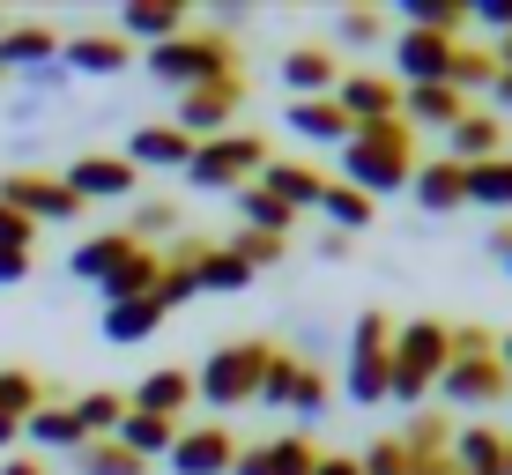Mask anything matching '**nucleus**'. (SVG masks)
I'll list each match as a JSON object with an SVG mask.
<instances>
[{
	"mask_svg": "<svg viewBox=\"0 0 512 475\" xmlns=\"http://www.w3.org/2000/svg\"><path fill=\"white\" fill-rule=\"evenodd\" d=\"M379 30H386L379 8H342V15H334V38H342V45H379Z\"/></svg>",
	"mask_w": 512,
	"mask_h": 475,
	"instance_id": "47",
	"label": "nucleus"
},
{
	"mask_svg": "<svg viewBox=\"0 0 512 475\" xmlns=\"http://www.w3.org/2000/svg\"><path fill=\"white\" fill-rule=\"evenodd\" d=\"M231 253H238L245 268L260 275V268H275V260L290 253V238H268V231H238V238H231Z\"/></svg>",
	"mask_w": 512,
	"mask_h": 475,
	"instance_id": "46",
	"label": "nucleus"
},
{
	"mask_svg": "<svg viewBox=\"0 0 512 475\" xmlns=\"http://www.w3.org/2000/svg\"><path fill=\"white\" fill-rule=\"evenodd\" d=\"M320 216L334 223V231H364L372 223V201H364L357 186H342V179H327V193H320Z\"/></svg>",
	"mask_w": 512,
	"mask_h": 475,
	"instance_id": "40",
	"label": "nucleus"
},
{
	"mask_svg": "<svg viewBox=\"0 0 512 475\" xmlns=\"http://www.w3.org/2000/svg\"><path fill=\"white\" fill-rule=\"evenodd\" d=\"M453 468H461V475H505V431L461 424V431H453Z\"/></svg>",
	"mask_w": 512,
	"mask_h": 475,
	"instance_id": "29",
	"label": "nucleus"
},
{
	"mask_svg": "<svg viewBox=\"0 0 512 475\" xmlns=\"http://www.w3.org/2000/svg\"><path fill=\"white\" fill-rule=\"evenodd\" d=\"M127 409H141V416H164V424H179V416L193 409V372H179V364H156L149 379L127 394Z\"/></svg>",
	"mask_w": 512,
	"mask_h": 475,
	"instance_id": "20",
	"label": "nucleus"
},
{
	"mask_svg": "<svg viewBox=\"0 0 512 475\" xmlns=\"http://www.w3.org/2000/svg\"><path fill=\"white\" fill-rule=\"evenodd\" d=\"M297 379H305V357L275 349V357H268V372H260V401H268V409H290V401H297Z\"/></svg>",
	"mask_w": 512,
	"mask_h": 475,
	"instance_id": "42",
	"label": "nucleus"
},
{
	"mask_svg": "<svg viewBox=\"0 0 512 475\" xmlns=\"http://www.w3.org/2000/svg\"><path fill=\"white\" fill-rule=\"evenodd\" d=\"M127 253H134L127 231H97V238H82L75 253H67V275H75V283H104V275H112Z\"/></svg>",
	"mask_w": 512,
	"mask_h": 475,
	"instance_id": "30",
	"label": "nucleus"
},
{
	"mask_svg": "<svg viewBox=\"0 0 512 475\" xmlns=\"http://www.w3.org/2000/svg\"><path fill=\"white\" fill-rule=\"evenodd\" d=\"M468 201L475 208H512V156H490V164H468Z\"/></svg>",
	"mask_w": 512,
	"mask_h": 475,
	"instance_id": "37",
	"label": "nucleus"
},
{
	"mask_svg": "<svg viewBox=\"0 0 512 475\" xmlns=\"http://www.w3.org/2000/svg\"><path fill=\"white\" fill-rule=\"evenodd\" d=\"M238 104H245V75H223V82H201V90H186L179 97V112H171V127H186L193 142H216L223 127L238 119Z\"/></svg>",
	"mask_w": 512,
	"mask_h": 475,
	"instance_id": "10",
	"label": "nucleus"
},
{
	"mask_svg": "<svg viewBox=\"0 0 512 475\" xmlns=\"http://www.w3.org/2000/svg\"><path fill=\"white\" fill-rule=\"evenodd\" d=\"M156 283H164V253H156V245H134V253L97 283V297L104 305H134V297H156Z\"/></svg>",
	"mask_w": 512,
	"mask_h": 475,
	"instance_id": "21",
	"label": "nucleus"
},
{
	"mask_svg": "<svg viewBox=\"0 0 512 475\" xmlns=\"http://www.w3.org/2000/svg\"><path fill=\"white\" fill-rule=\"evenodd\" d=\"M416 208H431V216H453V208H468V171L453 164V156H431V164H416Z\"/></svg>",
	"mask_w": 512,
	"mask_h": 475,
	"instance_id": "22",
	"label": "nucleus"
},
{
	"mask_svg": "<svg viewBox=\"0 0 512 475\" xmlns=\"http://www.w3.org/2000/svg\"><path fill=\"white\" fill-rule=\"evenodd\" d=\"M0 475H45V461H38V453H8V461H0Z\"/></svg>",
	"mask_w": 512,
	"mask_h": 475,
	"instance_id": "54",
	"label": "nucleus"
},
{
	"mask_svg": "<svg viewBox=\"0 0 512 475\" xmlns=\"http://www.w3.org/2000/svg\"><path fill=\"white\" fill-rule=\"evenodd\" d=\"M416 475H461V468H453V453H438V461H416Z\"/></svg>",
	"mask_w": 512,
	"mask_h": 475,
	"instance_id": "56",
	"label": "nucleus"
},
{
	"mask_svg": "<svg viewBox=\"0 0 512 475\" xmlns=\"http://www.w3.org/2000/svg\"><path fill=\"white\" fill-rule=\"evenodd\" d=\"M112 438L134 453V461H171V446H179V424H164V416H141V409H127V424H119Z\"/></svg>",
	"mask_w": 512,
	"mask_h": 475,
	"instance_id": "32",
	"label": "nucleus"
},
{
	"mask_svg": "<svg viewBox=\"0 0 512 475\" xmlns=\"http://www.w3.org/2000/svg\"><path fill=\"white\" fill-rule=\"evenodd\" d=\"M498 364H505V372H512V334H498Z\"/></svg>",
	"mask_w": 512,
	"mask_h": 475,
	"instance_id": "60",
	"label": "nucleus"
},
{
	"mask_svg": "<svg viewBox=\"0 0 512 475\" xmlns=\"http://www.w3.org/2000/svg\"><path fill=\"white\" fill-rule=\"evenodd\" d=\"M0 245H15V253H30V245H38V223H30V216H15L8 201H0Z\"/></svg>",
	"mask_w": 512,
	"mask_h": 475,
	"instance_id": "49",
	"label": "nucleus"
},
{
	"mask_svg": "<svg viewBox=\"0 0 512 475\" xmlns=\"http://www.w3.org/2000/svg\"><path fill=\"white\" fill-rule=\"evenodd\" d=\"M15 82H23L30 97H60V90H67V82H75V75H67L60 60H52V67H38V75H15Z\"/></svg>",
	"mask_w": 512,
	"mask_h": 475,
	"instance_id": "51",
	"label": "nucleus"
},
{
	"mask_svg": "<svg viewBox=\"0 0 512 475\" xmlns=\"http://www.w3.org/2000/svg\"><path fill=\"white\" fill-rule=\"evenodd\" d=\"M112 30H119L127 45H149V52H156V45L186 38L193 15H186V0H127V8L112 15Z\"/></svg>",
	"mask_w": 512,
	"mask_h": 475,
	"instance_id": "11",
	"label": "nucleus"
},
{
	"mask_svg": "<svg viewBox=\"0 0 512 475\" xmlns=\"http://www.w3.org/2000/svg\"><path fill=\"white\" fill-rule=\"evenodd\" d=\"M446 156H453V164H490V156H505V119L498 112H468L461 119V127H453L446 134Z\"/></svg>",
	"mask_w": 512,
	"mask_h": 475,
	"instance_id": "27",
	"label": "nucleus"
},
{
	"mask_svg": "<svg viewBox=\"0 0 512 475\" xmlns=\"http://www.w3.org/2000/svg\"><path fill=\"white\" fill-rule=\"evenodd\" d=\"M260 171H268V142H260V134H216V142L193 149L186 179L201 193H238V186H253Z\"/></svg>",
	"mask_w": 512,
	"mask_h": 475,
	"instance_id": "7",
	"label": "nucleus"
},
{
	"mask_svg": "<svg viewBox=\"0 0 512 475\" xmlns=\"http://www.w3.org/2000/svg\"><path fill=\"white\" fill-rule=\"evenodd\" d=\"M282 90H290V104L297 97H334V90H342L334 52L327 45H290V52H282Z\"/></svg>",
	"mask_w": 512,
	"mask_h": 475,
	"instance_id": "18",
	"label": "nucleus"
},
{
	"mask_svg": "<svg viewBox=\"0 0 512 475\" xmlns=\"http://www.w3.org/2000/svg\"><path fill=\"white\" fill-rule=\"evenodd\" d=\"M490 97H498V104H512V75H498V82H490Z\"/></svg>",
	"mask_w": 512,
	"mask_h": 475,
	"instance_id": "59",
	"label": "nucleus"
},
{
	"mask_svg": "<svg viewBox=\"0 0 512 475\" xmlns=\"http://www.w3.org/2000/svg\"><path fill=\"white\" fill-rule=\"evenodd\" d=\"M490 82H498V52H483V45L453 52V90H490Z\"/></svg>",
	"mask_w": 512,
	"mask_h": 475,
	"instance_id": "45",
	"label": "nucleus"
},
{
	"mask_svg": "<svg viewBox=\"0 0 512 475\" xmlns=\"http://www.w3.org/2000/svg\"><path fill=\"white\" fill-rule=\"evenodd\" d=\"M238 438L231 424H179V446H171V475H231Z\"/></svg>",
	"mask_w": 512,
	"mask_h": 475,
	"instance_id": "12",
	"label": "nucleus"
},
{
	"mask_svg": "<svg viewBox=\"0 0 512 475\" xmlns=\"http://www.w3.org/2000/svg\"><path fill=\"white\" fill-rule=\"evenodd\" d=\"M490 260H498V268L512 275V231H498V238H490Z\"/></svg>",
	"mask_w": 512,
	"mask_h": 475,
	"instance_id": "55",
	"label": "nucleus"
},
{
	"mask_svg": "<svg viewBox=\"0 0 512 475\" xmlns=\"http://www.w3.org/2000/svg\"><path fill=\"white\" fill-rule=\"evenodd\" d=\"M394 8H401V30H431V38H453V45L468 30V0H394Z\"/></svg>",
	"mask_w": 512,
	"mask_h": 475,
	"instance_id": "33",
	"label": "nucleus"
},
{
	"mask_svg": "<svg viewBox=\"0 0 512 475\" xmlns=\"http://www.w3.org/2000/svg\"><path fill=\"white\" fill-rule=\"evenodd\" d=\"M60 60V30L52 23H8L0 30V75H38Z\"/></svg>",
	"mask_w": 512,
	"mask_h": 475,
	"instance_id": "19",
	"label": "nucleus"
},
{
	"mask_svg": "<svg viewBox=\"0 0 512 475\" xmlns=\"http://www.w3.org/2000/svg\"><path fill=\"white\" fill-rule=\"evenodd\" d=\"M253 186H268L282 208H320V193H327V179L312 164H290V156H268V171H260Z\"/></svg>",
	"mask_w": 512,
	"mask_h": 475,
	"instance_id": "28",
	"label": "nucleus"
},
{
	"mask_svg": "<svg viewBox=\"0 0 512 475\" xmlns=\"http://www.w3.org/2000/svg\"><path fill=\"white\" fill-rule=\"evenodd\" d=\"M45 401H52V386H45L38 372H23V364H0V416H8V424H30Z\"/></svg>",
	"mask_w": 512,
	"mask_h": 475,
	"instance_id": "34",
	"label": "nucleus"
},
{
	"mask_svg": "<svg viewBox=\"0 0 512 475\" xmlns=\"http://www.w3.org/2000/svg\"><path fill=\"white\" fill-rule=\"evenodd\" d=\"M312 475H364V468H357V453H320V468H312Z\"/></svg>",
	"mask_w": 512,
	"mask_h": 475,
	"instance_id": "53",
	"label": "nucleus"
},
{
	"mask_svg": "<svg viewBox=\"0 0 512 475\" xmlns=\"http://www.w3.org/2000/svg\"><path fill=\"white\" fill-rule=\"evenodd\" d=\"M0 30H8V15H0Z\"/></svg>",
	"mask_w": 512,
	"mask_h": 475,
	"instance_id": "62",
	"label": "nucleus"
},
{
	"mask_svg": "<svg viewBox=\"0 0 512 475\" xmlns=\"http://www.w3.org/2000/svg\"><path fill=\"white\" fill-rule=\"evenodd\" d=\"M320 468V446L305 431H282V438H260V446H238L231 475H312Z\"/></svg>",
	"mask_w": 512,
	"mask_h": 475,
	"instance_id": "13",
	"label": "nucleus"
},
{
	"mask_svg": "<svg viewBox=\"0 0 512 475\" xmlns=\"http://www.w3.org/2000/svg\"><path fill=\"white\" fill-rule=\"evenodd\" d=\"M30 268H38V253H15V245H0V290L30 283Z\"/></svg>",
	"mask_w": 512,
	"mask_h": 475,
	"instance_id": "52",
	"label": "nucleus"
},
{
	"mask_svg": "<svg viewBox=\"0 0 512 475\" xmlns=\"http://www.w3.org/2000/svg\"><path fill=\"white\" fill-rule=\"evenodd\" d=\"M327 401H334V386H327V372H312V364H305V379H297V401H290V416H320Z\"/></svg>",
	"mask_w": 512,
	"mask_h": 475,
	"instance_id": "48",
	"label": "nucleus"
},
{
	"mask_svg": "<svg viewBox=\"0 0 512 475\" xmlns=\"http://www.w3.org/2000/svg\"><path fill=\"white\" fill-rule=\"evenodd\" d=\"M453 38H431V30H401L394 38V67H401V90H423V82H453Z\"/></svg>",
	"mask_w": 512,
	"mask_h": 475,
	"instance_id": "14",
	"label": "nucleus"
},
{
	"mask_svg": "<svg viewBox=\"0 0 512 475\" xmlns=\"http://www.w3.org/2000/svg\"><path fill=\"white\" fill-rule=\"evenodd\" d=\"M334 104L349 112V127H379V119H401V82L394 75H342Z\"/></svg>",
	"mask_w": 512,
	"mask_h": 475,
	"instance_id": "17",
	"label": "nucleus"
},
{
	"mask_svg": "<svg viewBox=\"0 0 512 475\" xmlns=\"http://www.w3.org/2000/svg\"><path fill=\"white\" fill-rule=\"evenodd\" d=\"M193 149H201V142H193L186 127H164V119H156V127H134L119 156H127L134 171H186V164H193Z\"/></svg>",
	"mask_w": 512,
	"mask_h": 475,
	"instance_id": "16",
	"label": "nucleus"
},
{
	"mask_svg": "<svg viewBox=\"0 0 512 475\" xmlns=\"http://www.w3.org/2000/svg\"><path fill=\"white\" fill-rule=\"evenodd\" d=\"M134 245L149 238H179V201H164V193H149V201H134V223H127Z\"/></svg>",
	"mask_w": 512,
	"mask_h": 475,
	"instance_id": "41",
	"label": "nucleus"
},
{
	"mask_svg": "<svg viewBox=\"0 0 512 475\" xmlns=\"http://www.w3.org/2000/svg\"><path fill=\"white\" fill-rule=\"evenodd\" d=\"M498 75H512V30L498 38Z\"/></svg>",
	"mask_w": 512,
	"mask_h": 475,
	"instance_id": "58",
	"label": "nucleus"
},
{
	"mask_svg": "<svg viewBox=\"0 0 512 475\" xmlns=\"http://www.w3.org/2000/svg\"><path fill=\"white\" fill-rule=\"evenodd\" d=\"M23 438H30V446H38V453H82V446H90L67 401H45V409H38V416H30V424H23Z\"/></svg>",
	"mask_w": 512,
	"mask_h": 475,
	"instance_id": "31",
	"label": "nucleus"
},
{
	"mask_svg": "<svg viewBox=\"0 0 512 475\" xmlns=\"http://www.w3.org/2000/svg\"><path fill=\"white\" fill-rule=\"evenodd\" d=\"M15 438H23V424H8V416H0V461L15 453Z\"/></svg>",
	"mask_w": 512,
	"mask_h": 475,
	"instance_id": "57",
	"label": "nucleus"
},
{
	"mask_svg": "<svg viewBox=\"0 0 512 475\" xmlns=\"http://www.w3.org/2000/svg\"><path fill=\"white\" fill-rule=\"evenodd\" d=\"M60 179H67V193H75L82 208H90V201H134V193H141V171H134L119 149H90V156H75Z\"/></svg>",
	"mask_w": 512,
	"mask_h": 475,
	"instance_id": "9",
	"label": "nucleus"
},
{
	"mask_svg": "<svg viewBox=\"0 0 512 475\" xmlns=\"http://www.w3.org/2000/svg\"><path fill=\"white\" fill-rule=\"evenodd\" d=\"M75 468H82V475H149V461H134L119 438H90V446L75 453Z\"/></svg>",
	"mask_w": 512,
	"mask_h": 475,
	"instance_id": "39",
	"label": "nucleus"
},
{
	"mask_svg": "<svg viewBox=\"0 0 512 475\" xmlns=\"http://www.w3.org/2000/svg\"><path fill=\"white\" fill-rule=\"evenodd\" d=\"M416 127L409 119H379V127H357L342 142V186H357L364 201H379V193H409L416 179Z\"/></svg>",
	"mask_w": 512,
	"mask_h": 475,
	"instance_id": "1",
	"label": "nucleus"
},
{
	"mask_svg": "<svg viewBox=\"0 0 512 475\" xmlns=\"http://www.w3.org/2000/svg\"><path fill=\"white\" fill-rule=\"evenodd\" d=\"M186 297H201V283H193V260L179 253V245H171V253H164V283H156V305L179 312Z\"/></svg>",
	"mask_w": 512,
	"mask_h": 475,
	"instance_id": "43",
	"label": "nucleus"
},
{
	"mask_svg": "<svg viewBox=\"0 0 512 475\" xmlns=\"http://www.w3.org/2000/svg\"><path fill=\"white\" fill-rule=\"evenodd\" d=\"M468 23H483V30H512V0H468Z\"/></svg>",
	"mask_w": 512,
	"mask_h": 475,
	"instance_id": "50",
	"label": "nucleus"
},
{
	"mask_svg": "<svg viewBox=\"0 0 512 475\" xmlns=\"http://www.w3.org/2000/svg\"><path fill=\"white\" fill-rule=\"evenodd\" d=\"M386 379H394V320L386 312H357L349 357H342V394L357 409H372V401H386Z\"/></svg>",
	"mask_w": 512,
	"mask_h": 475,
	"instance_id": "6",
	"label": "nucleus"
},
{
	"mask_svg": "<svg viewBox=\"0 0 512 475\" xmlns=\"http://www.w3.org/2000/svg\"><path fill=\"white\" fill-rule=\"evenodd\" d=\"M431 394H446L453 409H498L512 394V372L498 364V334L490 327H453V364H446V379H438Z\"/></svg>",
	"mask_w": 512,
	"mask_h": 475,
	"instance_id": "2",
	"label": "nucleus"
},
{
	"mask_svg": "<svg viewBox=\"0 0 512 475\" xmlns=\"http://www.w3.org/2000/svg\"><path fill=\"white\" fill-rule=\"evenodd\" d=\"M282 127L305 134V142H327V149H342L349 134H357V127H349V112H342L334 97H297V104H282Z\"/></svg>",
	"mask_w": 512,
	"mask_h": 475,
	"instance_id": "23",
	"label": "nucleus"
},
{
	"mask_svg": "<svg viewBox=\"0 0 512 475\" xmlns=\"http://www.w3.org/2000/svg\"><path fill=\"white\" fill-rule=\"evenodd\" d=\"M505 475H512V438H505Z\"/></svg>",
	"mask_w": 512,
	"mask_h": 475,
	"instance_id": "61",
	"label": "nucleus"
},
{
	"mask_svg": "<svg viewBox=\"0 0 512 475\" xmlns=\"http://www.w3.org/2000/svg\"><path fill=\"white\" fill-rule=\"evenodd\" d=\"M164 320H171V312L156 305V297H134V305H97V334H104V342H119V349L149 342Z\"/></svg>",
	"mask_w": 512,
	"mask_h": 475,
	"instance_id": "26",
	"label": "nucleus"
},
{
	"mask_svg": "<svg viewBox=\"0 0 512 475\" xmlns=\"http://www.w3.org/2000/svg\"><path fill=\"white\" fill-rule=\"evenodd\" d=\"M60 67L67 75H127L134 45L119 30H75V38H60Z\"/></svg>",
	"mask_w": 512,
	"mask_h": 475,
	"instance_id": "15",
	"label": "nucleus"
},
{
	"mask_svg": "<svg viewBox=\"0 0 512 475\" xmlns=\"http://www.w3.org/2000/svg\"><path fill=\"white\" fill-rule=\"evenodd\" d=\"M394 438L416 453V461H438V453H453V424H446V416H431V409H416L409 431H394Z\"/></svg>",
	"mask_w": 512,
	"mask_h": 475,
	"instance_id": "38",
	"label": "nucleus"
},
{
	"mask_svg": "<svg viewBox=\"0 0 512 475\" xmlns=\"http://www.w3.org/2000/svg\"><path fill=\"white\" fill-rule=\"evenodd\" d=\"M275 342H223L208 349V364L193 372V401H208V409H245V401H260V372H268Z\"/></svg>",
	"mask_w": 512,
	"mask_h": 475,
	"instance_id": "5",
	"label": "nucleus"
},
{
	"mask_svg": "<svg viewBox=\"0 0 512 475\" xmlns=\"http://www.w3.org/2000/svg\"><path fill=\"white\" fill-rule=\"evenodd\" d=\"M446 364H453V327H446V320H409V327H394V379H386V401L423 409V394L446 379Z\"/></svg>",
	"mask_w": 512,
	"mask_h": 475,
	"instance_id": "3",
	"label": "nucleus"
},
{
	"mask_svg": "<svg viewBox=\"0 0 512 475\" xmlns=\"http://www.w3.org/2000/svg\"><path fill=\"white\" fill-rule=\"evenodd\" d=\"M179 253L193 260V283H201V290H245V283H253V268H245L223 238H186Z\"/></svg>",
	"mask_w": 512,
	"mask_h": 475,
	"instance_id": "24",
	"label": "nucleus"
},
{
	"mask_svg": "<svg viewBox=\"0 0 512 475\" xmlns=\"http://www.w3.org/2000/svg\"><path fill=\"white\" fill-rule=\"evenodd\" d=\"M401 119H409V127H461L468 119V97L453 90V82H423V90H401Z\"/></svg>",
	"mask_w": 512,
	"mask_h": 475,
	"instance_id": "25",
	"label": "nucleus"
},
{
	"mask_svg": "<svg viewBox=\"0 0 512 475\" xmlns=\"http://www.w3.org/2000/svg\"><path fill=\"white\" fill-rule=\"evenodd\" d=\"M67 409H75L82 438H112L119 424H127V394H112V386H97V394H75Z\"/></svg>",
	"mask_w": 512,
	"mask_h": 475,
	"instance_id": "36",
	"label": "nucleus"
},
{
	"mask_svg": "<svg viewBox=\"0 0 512 475\" xmlns=\"http://www.w3.org/2000/svg\"><path fill=\"white\" fill-rule=\"evenodd\" d=\"M0 201L15 208V216H30L45 231V223H82V201L67 193V179H52V171H8L0 179Z\"/></svg>",
	"mask_w": 512,
	"mask_h": 475,
	"instance_id": "8",
	"label": "nucleus"
},
{
	"mask_svg": "<svg viewBox=\"0 0 512 475\" xmlns=\"http://www.w3.org/2000/svg\"><path fill=\"white\" fill-rule=\"evenodd\" d=\"M357 468H364V475H416V453L401 446L394 431H386V438H372V446L357 453Z\"/></svg>",
	"mask_w": 512,
	"mask_h": 475,
	"instance_id": "44",
	"label": "nucleus"
},
{
	"mask_svg": "<svg viewBox=\"0 0 512 475\" xmlns=\"http://www.w3.org/2000/svg\"><path fill=\"white\" fill-rule=\"evenodd\" d=\"M238 216H245V231H268V238L297 231V208H282L268 186H238Z\"/></svg>",
	"mask_w": 512,
	"mask_h": 475,
	"instance_id": "35",
	"label": "nucleus"
},
{
	"mask_svg": "<svg viewBox=\"0 0 512 475\" xmlns=\"http://www.w3.org/2000/svg\"><path fill=\"white\" fill-rule=\"evenodd\" d=\"M141 67H149V75L164 82V90H179V97H186V90H201V82H223V75H238V45L223 38V30L193 23L186 38L156 45V52H149Z\"/></svg>",
	"mask_w": 512,
	"mask_h": 475,
	"instance_id": "4",
	"label": "nucleus"
}]
</instances>
